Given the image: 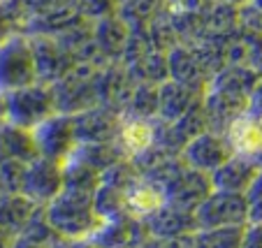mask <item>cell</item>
<instances>
[{
	"label": "cell",
	"mask_w": 262,
	"mask_h": 248,
	"mask_svg": "<svg viewBox=\"0 0 262 248\" xmlns=\"http://www.w3.org/2000/svg\"><path fill=\"white\" fill-rule=\"evenodd\" d=\"M100 181H102V172L89 167L81 160L68 158L63 163V190L95 195V190L100 188Z\"/></svg>",
	"instance_id": "cell-28"
},
{
	"label": "cell",
	"mask_w": 262,
	"mask_h": 248,
	"mask_svg": "<svg viewBox=\"0 0 262 248\" xmlns=\"http://www.w3.org/2000/svg\"><path fill=\"white\" fill-rule=\"evenodd\" d=\"M260 172L257 165L251 160L242 158V155H230L216 172L211 174V186L213 190H228V193H246L251 181L255 179V174Z\"/></svg>",
	"instance_id": "cell-22"
},
{
	"label": "cell",
	"mask_w": 262,
	"mask_h": 248,
	"mask_svg": "<svg viewBox=\"0 0 262 248\" xmlns=\"http://www.w3.org/2000/svg\"><path fill=\"white\" fill-rule=\"evenodd\" d=\"M70 158H77L81 163H86L89 167L104 172V169H109L119 160H123V153L116 146V142H84V144L74 146Z\"/></svg>",
	"instance_id": "cell-27"
},
{
	"label": "cell",
	"mask_w": 262,
	"mask_h": 248,
	"mask_svg": "<svg viewBox=\"0 0 262 248\" xmlns=\"http://www.w3.org/2000/svg\"><path fill=\"white\" fill-rule=\"evenodd\" d=\"M33 137L37 144V153L45 158L65 163L77 146L74 119L70 114H54L40 125L33 128Z\"/></svg>",
	"instance_id": "cell-7"
},
{
	"label": "cell",
	"mask_w": 262,
	"mask_h": 248,
	"mask_svg": "<svg viewBox=\"0 0 262 248\" xmlns=\"http://www.w3.org/2000/svg\"><path fill=\"white\" fill-rule=\"evenodd\" d=\"M244 199H246L248 223H262V169L255 174V179L246 188Z\"/></svg>",
	"instance_id": "cell-38"
},
{
	"label": "cell",
	"mask_w": 262,
	"mask_h": 248,
	"mask_svg": "<svg viewBox=\"0 0 262 248\" xmlns=\"http://www.w3.org/2000/svg\"><path fill=\"white\" fill-rule=\"evenodd\" d=\"M74 12L86 21H98L104 16L119 14V3L116 0H70Z\"/></svg>",
	"instance_id": "cell-36"
},
{
	"label": "cell",
	"mask_w": 262,
	"mask_h": 248,
	"mask_svg": "<svg viewBox=\"0 0 262 248\" xmlns=\"http://www.w3.org/2000/svg\"><path fill=\"white\" fill-rule=\"evenodd\" d=\"M237 10L239 5H232L228 0H211V5L202 14L204 37H230L239 33Z\"/></svg>",
	"instance_id": "cell-24"
},
{
	"label": "cell",
	"mask_w": 262,
	"mask_h": 248,
	"mask_svg": "<svg viewBox=\"0 0 262 248\" xmlns=\"http://www.w3.org/2000/svg\"><path fill=\"white\" fill-rule=\"evenodd\" d=\"M116 3H119V5H123V3H128V0H116Z\"/></svg>",
	"instance_id": "cell-47"
},
{
	"label": "cell",
	"mask_w": 262,
	"mask_h": 248,
	"mask_svg": "<svg viewBox=\"0 0 262 248\" xmlns=\"http://www.w3.org/2000/svg\"><path fill=\"white\" fill-rule=\"evenodd\" d=\"M225 139L234 155L251 160L253 165L262 169V119L253 116L251 111L237 116L232 123L225 128Z\"/></svg>",
	"instance_id": "cell-11"
},
{
	"label": "cell",
	"mask_w": 262,
	"mask_h": 248,
	"mask_svg": "<svg viewBox=\"0 0 262 248\" xmlns=\"http://www.w3.org/2000/svg\"><path fill=\"white\" fill-rule=\"evenodd\" d=\"M37 81L30 37L24 33L12 35L0 44V93L24 88Z\"/></svg>",
	"instance_id": "cell-5"
},
{
	"label": "cell",
	"mask_w": 262,
	"mask_h": 248,
	"mask_svg": "<svg viewBox=\"0 0 262 248\" xmlns=\"http://www.w3.org/2000/svg\"><path fill=\"white\" fill-rule=\"evenodd\" d=\"M139 248H195V234H183V237H174V239L148 237Z\"/></svg>",
	"instance_id": "cell-39"
},
{
	"label": "cell",
	"mask_w": 262,
	"mask_h": 248,
	"mask_svg": "<svg viewBox=\"0 0 262 248\" xmlns=\"http://www.w3.org/2000/svg\"><path fill=\"white\" fill-rule=\"evenodd\" d=\"M158 132V119H142L133 114H121L119 130H116V146L121 149L123 158H137L144 151L156 144Z\"/></svg>",
	"instance_id": "cell-13"
},
{
	"label": "cell",
	"mask_w": 262,
	"mask_h": 248,
	"mask_svg": "<svg viewBox=\"0 0 262 248\" xmlns=\"http://www.w3.org/2000/svg\"><path fill=\"white\" fill-rule=\"evenodd\" d=\"M128 37H130V28L119 14L93 21V40L98 44L100 54L107 58V63H121Z\"/></svg>",
	"instance_id": "cell-21"
},
{
	"label": "cell",
	"mask_w": 262,
	"mask_h": 248,
	"mask_svg": "<svg viewBox=\"0 0 262 248\" xmlns=\"http://www.w3.org/2000/svg\"><path fill=\"white\" fill-rule=\"evenodd\" d=\"M237 19H239V30H242V33L262 37V10L253 3V0L239 5Z\"/></svg>",
	"instance_id": "cell-37"
},
{
	"label": "cell",
	"mask_w": 262,
	"mask_h": 248,
	"mask_svg": "<svg viewBox=\"0 0 262 248\" xmlns=\"http://www.w3.org/2000/svg\"><path fill=\"white\" fill-rule=\"evenodd\" d=\"M95 65L89 63H77L63 79L51 84L56 100V111L58 114H79L98 104V95H95V75H98Z\"/></svg>",
	"instance_id": "cell-4"
},
{
	"label": "cell",
	"mask_w": 262,
	"mask_h": 248,
	"mask_svg": "<svg viewBox=\"0 0 262 248\" xmlns=\"http://www.w3.org/2000/svg\"><path fill=\"white\" fill-rule=\"evenodd\" d=\"M135 88V81L130 79L128 70L123 63H107L98 70L95 75V95H98V104L112 107L119 114L125 111V104L130 100V93Z\"/></svg>",
	"instance_id": "cell-12"
},
{
	"label": "cell",
	"mask_w": 262,
	"mask_h": 248,
	"mask_svg": "<svg viewBox=\"0 0 262 248\" xmlns=\"http://www.w3.org/2000/svg\"><path fill=\"white\" fill-rule=\"evenodd\" d=\"M0 119H5V95L0 93Z\"/></svg>",
	"instance_id": "cell-45"
},
{
	"label": "cell",
	"mask_w": 262,
	"mask_h": 248,
	"mask_svg": "<svg viewBox=\"0 0 262 248\" xmlns=\"http://www.w3.org/2000/svg\"><path fill=\"white\" fill-rule=\"evenodd\" d=\"M3 95H5V119L14 125H21V128L33 130L35 125H40L49 116L58 114L51 84L35 81L30 86Z\"/></svg>",
	"instance_id": "cell-3"
},
{
	"label": "cell",
	"mask_w": 262,
	"mask_h": 248,
	"mask_svg": "<svg viewBox=\"0 0 262 248\" xmlns=\"http://www.w3.org/2000/svg\"><path fill=\"white\" fill-rule=\"evenodd\" d=\"M81 21H86V19H81V16L74 12L72 3H68V5L54 7V10L28 14L26 26H24V35H28V37H35V35H42V37H58V35H63L65 30H70L77 24H81Z\"/></svg>",
	"instance_id": "cell-20"
},
{
	"label": "cell",
	"mask_w": 262,
	"mask_h": 248,
	"mask_svg": "<svg viewBox=\"0 0 262 248\" xmlns=\"http://www.w3.org/2000/svg\"><path fill=\"white\" fill-rule=\"evenodd\" d=\"M68 248H102L93 237H84V239H68Z\"/></svg>",
	"instance_id": "cell-43"
},
{
	"label": "cell",
	"mask_w": 262,
	"mask_h": 248,
	"mask_svg": "<svg viewBox=\"0 0 262 248\" xmlns=\"http://www.w3.org/2000/svg\"><path fill=\"white\" fill-rule=\"evenodd\" d=\"M239 248H262V223H246Z\"/></svg>",
	"instance_id": "cell-40"
},
{
	"label": "cell",
	"mask_w": 262,
	"mask_h": 248,
	"mask_svg": "<svg viewBox=\"0 0 262 248\" xmlns=\"http://www.w3.org/2000/svg\"><path fill=\"white\" fill-rule=\"evenodd\" d=\"M165 204H167L165 188L158 181L142 176V174L125 190V214L133 216V218L146 220L148 216H154Z\"/></svg>",
	"instance_id": "cell-17"
},
{
	"label": "cell",
	"mask_w": 262,
	"mask_h": 248,
	"mask_svg": "<svg viewBox=\"0 0 262 248\" xmlns=\"http://www.w3.org/2000/svg\"><path fill=\"white\" fill-rule=\"evenodd\" d=\"M144 33H146L151 47H154V49H158V51H165V54L179 44L177 30H174V24H172V19H169L167 10L160 12V14L146 26V30H144Z\"/></svg>",
	"instance_id": "cell-34"
},
{
	"label": "cell",
	"mask_w": 262,
	"mask_h": 248,
	"mask_svg": "<svg viewBox=\"0 0 262 248\" xmlns=\"http://www.w3.org/2000/svg\"><path fill=\"white\" fill-rule=\"evenodd\" d=\"M244 225L234 228H211L195 232V248H239Z\"/></svg>",
	"instance_id": "cell-32"
},
{
	"label": "cell",
	"mask_w": 262,
	"mask_h": 248,
	"mask_svg": "<svg viewBox=\"0 0 262 248\" xmlns=\"http://www.w3.org/2000/svg\"><path fill=\"white\" fill-rule=\"evenodd\" d=\"M60 239H63V237H60ZM56 241H58V239H56ZM54 243H42V241H33V239H26V237H16L14 248H51Z\"/></svg>",
	"instance_id": "cell-42"
},
{
	"label": "cell",
	"mask_w": 262,
	"mask_h": 248,
	"mask_svg": "<svg viewBox=\"0 0 262 248\" xmlns=\"http://www.w3.org/2000/svg\"><path fill=\"white\" fill-rule=\"evenodd\" d=\"M253 3H255V5H257V7H260V10H262V0H253Z\"/></svg>",
	"instance_id": "cell-46"
},
{
	"label": "cell",
	"mask_w": 262,
	"mask_h": 248,
	"mask_svg": "<svg viewBox=\"0 0 262 248\" xmlns=\"http://www.w3.org/2000/svg\"><path fill=\"white\" fill-rule=\"evenodd\" d=\"M37 144H35L33 130L10 123L7 119H0V160H21L30 163L37 158Z\"/></svg>",
	"instance_id": "cell-23"
},
{
	"label": "cell",
	"mask_w": 262,
	"mask_h": 248,
	"mask_svg": "<svg viewBox=\"0 0 262 248\" xmlns=\"http://www.w3.org/2000/svg\"><path fill=\"white\" fill-rule=\"evenodd\" d=\"M14 241H16V234L0 225V248H14Z\"/></svg>",
	"instance_id": "cell-44"
},
{
	"label": "cell",
	"mask_w": 262,
	"mask_h": 248,
	"mask_svg": "<svg viewBox=\"0 0 262 248\" xmlns=\"http://www.w3.org/2000/svg\"><path fill=\"white\" fill-rule=\"evenodd\" d=\"M37 204L33 199H28L24 193L16 195H0V225L19 237L24 232V228L28 225V220L35 216Z\"/></svg>",
	"instance_id": "cell-25"
},
{
	"label": "cell",
	"mask_w": 262,
	"mask_h": 248,
	"mask_svg": "<svg viewBox=\"0 0 262 248\" xmlns=\"http://www.w3.org/2000/svg\"><path fill=\"white\" fill-rule=\"evenodd\" d=\"M63 190V163L37 155L26 165L24 190L21 193L33 199L37 207H47Z\"/></svg>",
	"instance_id": "cell-8"
},
{
	"label": "cell",
	"mask_w": 262,
	"mask_h": 248,
	"mask_svg": "<svg viewBox=\"0 0 262 248\" xmlns=\"http://www.w3.org/2000/svg\"><path fill=\"white\" fill-rule=\"evenodd\" d=\"M72 119L74 132H77V144H84V142H114L121 114L112 107L95 104L91 109L74 114Z\"/></svg>",
	"instance_id": "cell-14"
},
{
	"label": "cell",
	"mask_w": 262,
	"mask_h": 248,
	"mask_svg": "<svg viewBox=\"0 0 262 248\" xmlns=\"http://www.w3.org/2000/svg\"><path fill=\"white\" fill-rule=\"evenodd\" d=\"M28 10L24 0H5L0 3V44L10 40L12 35L24 33Z\"/></svg>",
	"instance_id": "cell-33"
},
{
	"label": "cell",
	"mask_w": 262,
	"mask_h": 248,
	"mask_svg": "<svg viewBox=\"0 0 262 248\" xmlns=\"http://www.w3.org/2000/svg\"><path fill=\"white\" fill-rule=\"evenodd\" d=\"M93 204L102 220L119 218V216L125 214V188H119V186L107 184V181H100V188L93 195Z\"/></svg>",
	"instance_id": "cell-31"
},
{
	"label": "cell",
	"mask_w": 262,
	"mask_h": 248,
	"mask_svg": "<svg viewBox=\"0 0 262 248\" xmlns=\"http://www.w3.org/2000/svg\"><path fill=\"white\" fill-rule=\"evenodd\" d=\"M144 225H146V232L151 239H174V237L198 232L195 211L177 209V207H172V204H165L154 216H148V218L144 220Z\"/></svg>",
	"instance_id": "cell-18"
},
{
	"label": "cell",
	"mask_w": 262,
	"mask_h": 248,
	"mask_svg": "<svg viewBox=\"0 0 262 248\" xmlns=\"http://www.w3.org/2000/svg\"><path fill=\"white\" fill-rule=\"evenodd\" d=\"M142 176L158 181L165 188L167 204H172L177 209H186V211H195L204 202V197L213 190L211 176L190 169L188 165H183V160L179 155L163 160L148 174H142Z\"/></svg>",
	"instance_id": "cell-1"
},
{
	"label": "cell",
	"mask_w": 262,
	"mask_h": 248,
	"mask_svg": "<svg viewBox=\"0 0 262 248\" xmlns=\"http://www.w3.org/2000/svg\"><path fill=\"white\" fill-rule=\"evenodd\" d=\"M167 0H128L119 5V16L128 24L130 30H146V26L165 12Z\"/></svg>",
	"instance_id": "cell-29"
},
{
	"label": "cell",
	"mask_w": 262,
	"mask_h": 248,
	"mask_svg": "<svg viewBox=\"0 0 262 248\" xmlns=\"http://www.w3.org/2000/svg\"><path fill=\"white\" fill-rule=\"evenodd\" d=\"M93 239L102 248H139L148 239L144 220L123 214L119 218L104 220Z\"/></svg>",
	"instance_id": "cell-15"
},
{
	"label": "cell",
	"mask_w": 262,
	"mask_h": 248,
	"mask_svg": "<svg viewBox=\"0 0 262 248\" xmlns=\"http://www.w3.org/2000/svg\"><path fill=\"white\" fill-rule=\"evenodd\" d=\"M167 70H169V79L186 86H193V88L207 91L209 81H211V77L207 75V70L200 63L193 44H177L174 49H169Z\"/></svg>",
	"instance_id": "cell-19"
},
{
	"label": "cell",
	"mask_w": 262,
	"mask_h": 248,
	"mask_svg": "<svg viewBox=\"0 0 262 248\" xmlns=\"http://www.w3.org/2000/svg\"><path fill=\"white\" fill-rule=\"evenodd\" d=\"M30 47H33L37 81H42V84H56L77 65L74 56L56 37L35 35V37H30Z\"/></svg>",
	"instance_id": "cell-10"
},
{
	"label": "cell",
	"mask_w": 262,
	"mask_h": 248,
	"mask_svg": "<svg viewBox=\"0 0 262 248\" xmlns=\"http://www.w3.org/2000/svg\"><path fill=\"white\" fill-rule=\"evenodd\" d=\"M204 93L202 88H193V86L179 84L174 79H167L158 86V119L174 123L181 119L186 111H190L198 102H202Z\"/></svg>",
	"instance_id": "cell-16"
},
{
	"label": "cell",
	"mask_w": 262,
	"mask_h": 248,
	"mask_svg": "<svg viewBox=\"0 0 262 248\" xmlns=\"http://www.w3.org/2000/svg\"><path fill=\"white\" fill-rule=\"evenodd\" d=\"M128 70L130 79L137 84V81H146V84H163L169 79V70H167V54L158 49H151L137 58L135 63L123 65Z\"/></svg>",
	"instance_id": "cell-26"
},
{
	"label": "cell",
	"mask_w": 262,
	"mask_h": 248,
	"mask_svg": "<svg viewBox=\"0 0 262 248\" xmlns=\"http://www.w3.org/2000/svg\"><path fill=\"white\" fill-rule=\"evenodd\" d=\"M24 3L28 14H37V12H47V10H54V7L68 5L70 0H24Z\"/></svg>",
	"instance_id": "cell-41"
},
{
	"label": "cell",
	"mask_w": 262,
	"mask_h": 248,
	"mask_svg": "<svg viewBox=\"0 0 262 248\" xmlns=\"http://www.w3.org/2000/svg\"><path fill=\"white\" fill-rule=\"evenodd\" d=\"M26 165L21 160H0V195H16L24 190Z\"/></svg>",
	"instance_id": "cell-35"
},
{
	"label": "cell",
	"mask_w": 262,
	"mask_h": 248,
	"mask_svg": "<svg viewBox=\"0 0 262 248\" xmlns=\"http://www.w3.org/2000/svg\"><path fill=\"white\" fill-rule=\"evenodd\" d=\"M230 155H232V149H230L225 134L207 130V132H202V134L190 139L188 144L183 146L179 158L183 160V165H188L190 169L211 176Z\"/></svg>",
	"instance_id": "cell-9"
},
{
	"label": "cell",
	"mask_w": 262,
	"mask_h": 248,
	"mask_svg": "<svg viewBox=\"0 0 262 248\" xmlns=\"http://www.w3.org/2000/svg\"><path fill=\"white\" fill-rule=\"evenodd\" d=\"M45 216L63 239L93 237L104 223L95 211L93 195L72 190H60V195H56L45 207Z\"/></svg>",
	"instance_id": "cell-2"
},
{
	"label": "cell",
	"mask_w": 262,
	"mask_h": 248,
	"mask_svg": "<svg viewBox=\"0 0 262 248\" xmlns=\"http://www.w3.org/2000/svg\"><path fill=\"white\" fill-rule=\"evenodd\" d=\"M195 220H198V230L246 225L248 214H246L244 193L211 190V193L204 197V202L195 209Z\"/></svg>",
	"instance_id": "cell-6"
},
{
	"label": "cell",
	"mask_w": 262,
	"mask_h": 248,
	"mask_svg": "<svg viewBox=\"0 0 262 248\" xmlns=\"http://www.w3.org/2000/svg\"><path fill=\"white\" fill-rule=\"evenodd\" d=\"M158 86L160 84L137 81L123 114L142 116V119H158Z\"/></svg>",
	"instance_id": "cell-30"
},
{
	"label": "cell",
	"mask_w": 262,
	"mask_h": 248,
	"mask_svg": "<svg viewBox=\"0 0 262 248\" xmlns=\"http://www.w3.org/2000/svg\"><path fill=\"white\" fill-rule=\"evenodd\" d=\"M0 3H5V0H0Z\"/></svg>",
	"instance_id": "cell-48"
}]
</instances>
